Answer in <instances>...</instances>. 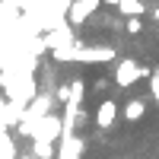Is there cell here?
I'll list each match as a JSON object with an SVG mask.
<instances>
[{
    "instance_id": "6da1fadb",
    "label": "cell",
    "mask_w": 159,
    "mask_h": 159,
    "mask_svg": "<svg viewBox=\"0 0 159 159\" xmlns=\"http://www.w3.org/2000/svg\"><path fill=\"white\" fill-rule=\"evenodd\" d=\"M115 121H118V102H115V96H108V99L99 102L96 115H92V124H96L99 130H111Z\"/></svg>"
},
{
    "instance_id": "7a4b0ae2",
    "label": "cell",
    "mask_w": 159,
    "mask_h": 159,
    "mask_svg": "<svg viewBox=\"0 0 159 159\" xmlns=\"http://www.w3.org/2000/svg\"><path fill=\"white\" fill-rule=\"evenodd\" d=\"M99 7H102V0H73V7H70V13H67L70 25H83Z\"/></svg>"
},
{
    "instance_id": "3957f363",
    "label": "cell",
    "mask_w": 159,
    "mask_h": 159,
    "mask_svg": "<svg viewBox=\"0 0 159 159\" xmlns=\"http://www.w3.org/2000/svg\"><path fill=\"white\" fill-rule=\"evenodd\" d=\"M143 115H147V99H127L124 102V121L127 124L143 121Z\"/></svg>"
},
{
    "instance_id": "277c9868",
    "label": "cell",
    "mask_w": 159,
    "mask_h": 159,
    "mask_svg": "<svg viewBox=\"0 0 159 159\" xmlns=\"http://www.w3.org/2000/svg\"><path fill=\"white\" fill-rule=\"evenodd\" d=\"M54 156H57V143H51V140L32 143V159H54Z\"/></svg>"
},
{
    "instance_id": "5b68a950",
    "label": "cell",
    "mask_w": 159,
    "mask_h": 159,
    "mask_svg": "<svg viewBox=\"0 0 159 159\" xmlns=\"http://www.w3.org/2000/svg\"><path fill=\"white\" fill-rule=\"evenodd\" d=\"M19 150H16V140H13V134L7 130V134H0V159H16Z\"/></svg>"
},
{
    "instance_id": "8992f818",
    "label": "cell",
    "mask_w": 159,
    "mask_h": 159,
    "mask_svg": "<svg viewBox=\"0 0 159 159\" xmlns=\"http://www.w3.org/2000/svg\"><path fill=\"white\" fill-rule=\"evenodd\" d=\"M143 16H130V19H124V32L130 35V38H137V35H143Z\"/></svg>"
},
{
    "instance_id": "52a82bcc",
    "label": "cell",
    "mask_w": 159,
    "mask_h": 159,
    "mask_svg": "<svg viewBox=\"0 0 159 159\" xmlns=\"http://www.w3.org/2000/svg\"><path fill=\"white\" fill-rule=\"evenodd\" d=\"M118 3H121V0H102V7H115V10H118Z\"/></svg>"
},
{
    "instance_id": "ba28073f",
    "label": "cell",
    "mask_w": 159,
    "mask_h": 159,
    "mask_svg": "<svg viewBox=\"0 0 159 159\" xmlns=\"http://www.w3.org/2000/svg\"><path fill=\"white\" fill-rule=\"evenodd\" d=\"M16 159H32V153H29V156H16Z\"/></svg>"
},
{
    "instance_id": "9c48e42d",
    "label": "cell",
    "mask_w": 159,
    "mask_h": 159,
    "mask_svg": "<svg viewBox=\"0 0 159 159\" xmlns=\"http://www.w3.org/2000/svg\"><path fill=\"white\" fill-rule=\"evenodd\" d=\"M156 159H159V143H156Z\"/></svg>"
}]
</instances>
